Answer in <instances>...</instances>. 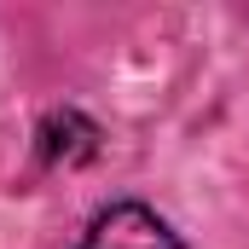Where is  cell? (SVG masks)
Masks as SVG:
<instances>
[{
  "mask_svg": "<svg viewBox=\"0 0 249 249\" xmlns=\"http://www.w3.org/2000/svg\"><path fill=\"white\" fill-rule=\"evenodd\" d=\"M75 249H186V244L145 203H110V209H99L87 220V232H81Z\"/></svg>",
  "mask_w": 249,
  "mask_h": 249,
  "instance_id": "6da1fadb",
  "label": "cell"
},
{
  "mask_svg": "<svg viewBox=\"0 0 249 249\" xmlns=\"http://www.w3.org/2000/svg\"><path fill=\"white\" fill-rule=\"evenodd\" d=\"M99 151V127L87 122V116H75V110H64V116H47L41 122V157L53 162V168H70V162H87Z\"/></svg>",
  "mask_w": 249,
  "mask_h": 249,
  "instance_id": "7a4b0ae2",
  "label": "cell"
}]
</instances>
